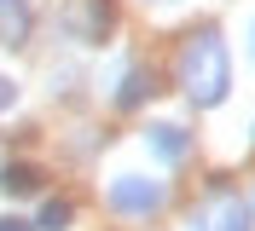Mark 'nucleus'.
Returning <instances> with one entry per match:
<instances>
[{"mask_svg": "<svg viewBox=\"0 0 255 231\" xmlns=\"http://www.w3.org/2000/svg\"><path fill=\"white\" fill-rule=\"evenodd\" d=\"M186 87L197 92L203 104H209V98H221V87H226V64H221V46L209 41V35H203V41H197V46L186 52Z\"/></svg>", "mask_w": 255, "mask_h": 231, "instance_id": "1", "label": "nucleus"}, {"mask_svg": "<svg viewBox=\"0 0 255 231\" xmlns=\"http://www.w3.org/2000/svg\"><path fill=\"white\" fill-rule=\"evenodd\" d=\"M157 197H162L157 185H122V191H116V202H128V208H151Z\"/></svg>", "mask_w": 255, "mask_h": 231, "instance_id": "2", "label": "nucleus"}, {"mask_svg": "<svg viewBox=\"0 0 255 231\" xmlns=\"http://www.w3.org/2000/svg\"><path fill=\"white\" fill-rule=\"evenodd\" d=\"M6 185H12V191H29L35 173H29V168H12V173H6Z\"/></svg>", "mask_w": 255, "mask_h": 231, "instance_id": "3", "label": "nucleus"}, {"mask_svg": "<svg viewBox=\"0 0 255 231\" xmlns=\"http://www.w3.org/2000/svg\"><path fill=\"white\" fill-rule=\"evenodd\" d=\"M0 231H29V226H17V220H6V226H0Z\"/></svg>", "mask_w": 255, "mask_h": 231, "instance_id": "4", "label": "nucleus"}]
</instances>
